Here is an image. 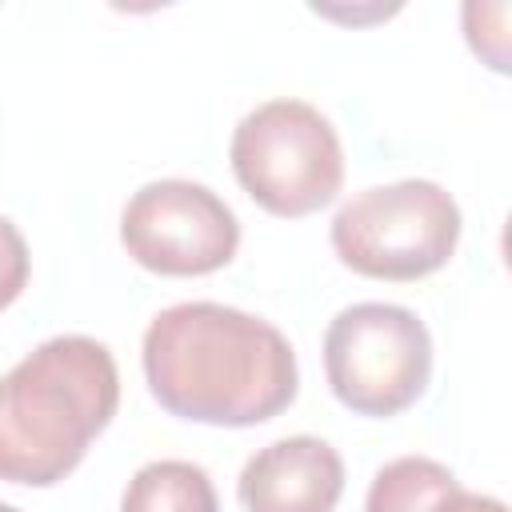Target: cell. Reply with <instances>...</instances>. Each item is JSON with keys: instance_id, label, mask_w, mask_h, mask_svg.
Listing matches in <instances>:
<instances>
[{"instance_id": "obj_1", "label": "cell", "mask_w": 512, "mask_h": 512, "mask_svg": "<svg viewBox=\"0 0 512 512\" xmlns=\"http://www.w3.org/2000/svg\"><path fill=\"white\" fill-rule=\"evenodd\" d=\"M140 352L148 392L180 420L252 428L296 400L288 336L228 304L188 300L156 312Z\"/></svg>"}, {"instance_id": "obj_2", "label": "cell", "mask_w": 512, "mask_h": 512, "mask_svg": "<svg viewBox=\"0 0 512 512\" xmlns=\"http://www.w3.org/2000/svg\"><path fill=\"white\" fill-rule=\"evenodd\" d=\"M120 372L92 336H52L0 376V480L60 484L112 424Z\"/></svg>"}, {"instance_id": "obj_3", "label": "cell", "mask_w": 512, "mask_h": 512, "mask_svg": "<svg viewBox=\"0 0 512 512\" xmlns=\"http://www.w3.org/2000/svg\"><path fill=\"white\" fill-rule=\"evenodd\" d=\"M240 188L272 216H308L336 200L344 184V148L332 120L308 100H264L228 144Z\"/></svg>"}, {"instance_id": "obj_4", "label": "cell", "mask_w": 512, "mask_h": 512, "mask_svg": "<svg viewBox=\"0 0 512 512\" xmlns=\"http://www.w3.org/2000/svg\"><path fill=\"white\" fill-rule=\"evenodd\" d=\"M460 208L436 180H396L356 192L332 216L336 256L372 280H420L448 264Z\"/></svg>"}, {"instance_id": "obj_5", "label": "cell", "mask_w": 512, "mask_h": 512, "mask_svg": "<svg viewBox=\"0 0 512 512\" xmlns=\"http://www.w3.org/2000/svg\"><path fill=\"white\" fill-rule=\"evenodd\" d=\"M324 372L336 400L360 416H396L432 376V336L412 308L364 300L324 332Z\"/></svg>"}, {"instance_id": "obj_6", "label": "cell", "mask_w": 512, "mask_h": 512, "mask_svg": "<svg viewBox=\"0 0 512 512\" xmlns=\"http://www.w3.org/2000/svg\"><path fill=\"white\" fill-rule=\"evenodd\" d=\"M128 256L160 276H208L240 248L236 212L196 180H152L132 192L120 216Z\"/></svg>"}, {"instance_id": "obj_7", "label": "cell", "mask_w": 512, "mask_h": 512, "mask_svg": "<svg viewBox=\"0 0 512 512\" xmlns=\"http://www.w3.org/2000/svg\"><path fill=\"white\" fill-rule=\"evenodd\" d=\"M344 492V460L320 436H284L248 456L236 496L248 512H332Z\"/></svg>"}, {"instance_id": "obj_8", "label": "cell", "mask_w": 512, "mask_h": 512, "mask_svg": "<svg viewBox=\"0 0 512 512\" xmlns=\"http://www.w3.org/2000/svg\"><path fill=\"white\" fill-rule=\"evenodd\" d=\"M460 480L428 456H400L372 476L364 512H452Z\"/></svg>"}, {"instance_id": "obj_9", "label": "cell", "mask_w": 512, "mask_h": 512, "mask_svg": "<svg viewBox=\"0 0 512 512\" xmlns=\"http://www.w3.org/2000/svg\"><path fill=\"white\" fill-rule=\"evenodd\" d=\"M120 512H220V500L200 464L152 460L128 480Z\"/></svg>"}, {"instance_id": "obj_10", "label": "cell", "mask_w": 512, "mask_h": 512, "mask_svg": "<svg viewBox=\"0 0 512 512\" xmlns=\"http://www.w3.org/2000/svg\"><path fill=\"white\" fill-rule=\"evenodd\" d=\"M28 284V244L20 228L0 216V308H8Z\"/></svg>"}, {"instance_id": "obj_11", "label": "cell", "mask_w": 512, "mask_h": 512, "mask_svg": "<svg viewBox=\"0 0 512 512\" xmlns=\"http://www.w3.org/2000/svg\"><path fill=\"white\" fill-rule=\"evenodd\" d=\"M452 512H508L496 496H480V492H460V500H456V508Z\"/></svg>"}, {"instance_id": "obj_12", "label": "cell", "mask_w": 512, "mask_h": 512, "mask_svg": "<svg viewBox=\"0 0 512 512\" xmlns=\"http://www.w3.org/2000/svg\"><path fill=\"white\" fill-rule=\"evenodd\" d=\"M0 512H20V508H12V504H0Z\"/></svg>"}]
</instances>
